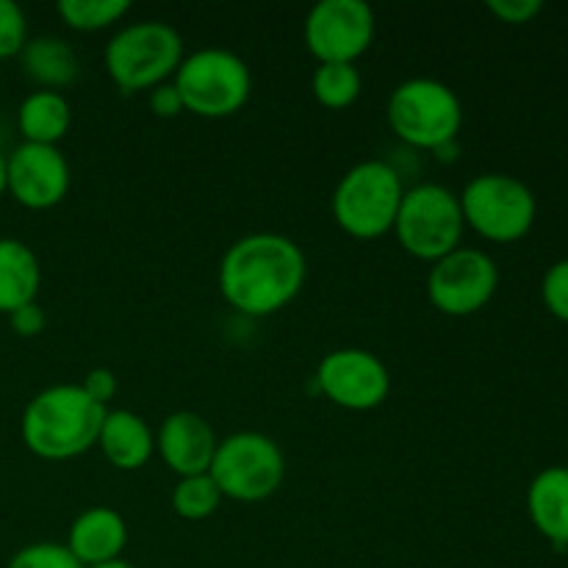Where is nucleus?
Wrapping results in <instances>:
<instances>
[{
  "label": "nucleus",
  "instance_id": "obj_1",
  "mask_svg": "<svg viewBox=\"0 0 568 568\" xmlns=\"http://www.w3.org/2000/svg\"><path fill=\"white\" fill-rule=\"evenodd\" d=\"M308 261L283 233H250L236 239L220 261V292L244 316H272L303 292Z\"/></svg>",
  "mask_w": 568,
  "mask_h": 568
},
{
  "label": "nucleus",
  "instance_id": "obj_2",
  "mask_svg": "<svg viewBox=\"0 0 568 568\" xmlns=\"http://www.w3.org/2000/svg\"><path fill=\"white\" fill-rule=\"evenodd\" d=\"M109 410L81 383H59L28 399L20 419L22 444L42 460H70L98 447Z\"/></svg>",
  "mask_w": 568,
  "mask_h": 568
},
{
  "label": "nucleus",
  "instance_id": "obj_3",
  "mask_svg": "<svg viewBox=\"0 0 568 568\" xmlns=\"http://www.w3.org/2000/svg\"><path fill=\"white\" fill-rule=\"evenodd\" d=\"M386 120L394 136L416 150H442L458 142L464 125L460 98L436 78H408L392 92Z\"/></svg>",
  "mask_w": 568,
  "mask_h": 568
},
{
  "label": "nucleus",
  "instance_id": "obj_4",
  "mask_svg": "<svg viewBox=\"0 0 568 568\" xmlns=\"http://www.w3.org/2000/svg\"><path fill=\"white\" fill-rule=\"evenodd\" d=\"M403 197V178L388 161H361L338 181L333 216L353 239H381L394 231Z\"/></svg>",
  "mask_w": 568,
  "mask_h": 568
},
{
  "label": "nucleus",
  "instance_id": "obj_5",
  "mask_svg": "<svg viewBox=\"0 0 568 568\" xmlns=\"http://www.w3.org/2000/svg\"><path fill=\"white\" fill-rule=\"evenodd\" d=\"M103 59L120 92H144L172 81L183 61V39L170 22H133L111 37Z\"/></svg>",
  "mask_w": 568,
  "mask_h": 568
},
{
  "label": "nucleus",
  "instance_id": "obj_6",
  "mask_svg": "<svg viewBox=\"0 0 568 568\" xmlns=\"http://www.w3.org/2000/svg\"><path fill=\"white\" fill-rule=\"evenodd\" d=\"M172 83L181 92L186 111L209 120L233 116L253 92L247 61L225 48H200L192 55H183Z\"/></svg>",
  "mask_w": 568,
  "mask_h": 568
},
{
  "label": "nucleus",
  "instance_id": "obj_7",
  "mask_svg": "<svg viewBox=\"0 0 568 568\" xmlns=\"http://www.w3.org/2000/svg\"><path fill=\"white\" fill-rule=\"evenodd\" d=\"M458 200L466 225L488 242H519L530 233L538 216V200L532 189L505 172L471 178Z\"/></svg>",
  "mask_w": 568,
  "mask_h": 568
},
{
  "label": "nucleus",
  "instance_id": "obj_8",
  "mask_svg": "<svg viewBox=\"0 0 568 568\" xmlns=\"http://www.w3.org/2000/svg\"><path fill=\"white\" fill-rule=\"evenodd\" d=\"M466 222L458 194L442 183H419L405 189L394 233L405 253L422 261H438L460 247Z\"/></svg>",
  "mask_w": 568,
  "mask_h": 568
},
{
  "label": "nucleus",
  "instance_id": "obj_9",
  "mask_svg": "<svg viewBox=\"0 0 568 568\" xmlns=\"http://www.w3.org/2000/svg\"><path fill=\"white\" fill-rule=\"evenodd\" d=\"M209 475L222 497L236 503H261L283 486L286 458L270 436L242 430L216 444Z\"/></svg>",
  "mask_w": 568,
  "mask_h": 568
},
{
  "label": "nucleus",
  "instance_id": "obj_10",
  "mask_svg": "<svg viewBox=\"0 0 568 568\" xmlns=\"http://www.w3.org/2000/svg\"><path fill=\"white\" fill-rule=\"evenodd\" d=\"M499 286L497 261L477 247H458L433 261L427 297L447 316H471L486 308Z\"/></svg>",
  "mask_w": 568,
  "mask_h": 568
},
{
  "label": "nucleus",
  "instance_id": "obj_11",
  "mask_svg": "<svg viewBox=\"0 0 568 568\" xmlns=\"http://www.w3.org/2000/svg\"><path fill=\"white\" fill-rule=\"evenodd\" d=\"M375 11L364 0H322L305 17V44L320 64H355L375 39Z\"/></svg>",
  "mask_w": 568,
  "mask_h": 568
},
{
  "label": "nucleus",
  "instance_id": "obj_12",
  "mask_svg": "<svg viewBox=\"0 0 568 568\" xmlns=\"http://www.w3.org/2000/svg\"><path fill=\"white\" fill-rule=\"evenodd\" d=\"M316 386L331 403L347 410H372L392 392L388 366L361 347L333 349L316 366Z\"/></svg>",
  "mask_w": 568,
  "mask_h": 568
},
{
  "label": "nucleus",
  "instance_id": "obj_13",
  "mask_svg": "<svg viewBox=\"0 0 568 568\" xmlns=\"http://www.w3.org/2000/svg\"><path fill=\"white\" fill-rule=\"evenodd\" d=\"M70 164L53 144L22 142L9 155V194L26 209H55L70 192Z\"/></svg>",
  "mask_w": 568,
  "mask_h": 568
},
{
  "label": "nucleus",
  "instance_id": "obj_14",
  "mask_svg": "<svg viewBox=\"0 0 568 568\" xmlns=\"http://www.w3.org/2000/svg\"><path fill=\"white\" fill-rule=\"evenodd\" d=\"M216 433L194 410H175L166 416L155 436V449L164 458L166 469L178 477L205 475L216 455Z\"/></svg>",
  "mask_w": 568,
  "mask_h": 568
},
{
  "label": "nucleus",
  "instance_id": "obj_15",
  "mask_svg": "<svg viewBox=\"0 0 568 568\" xmlns=\"http://www.w3.org/2000/svg\"><path fill=\"white\" fill-rule=\"evenodd\" d=\"M125 544L128 525L120 510L98 505V508H87L72 521L64 547L83 568H92L120 560Z\"/></svg>",
  "mask_w": 568,
  "mask_h": 568
},
{
  "label": "nucleus",
  "instance_id": "obj_16",
  "mask_svg": "<svg viewBox=\"0 0 568 568\" xmlns=\"http://www.w3.org/2000/svg\"><path fill=\"white\" fill-rule=\"evenodd\" d=\"M527 514L555 549L568 547V466H549L532 477Z\"/></svg>",
  "mask_w": 568,
  "mask_h": 568
},
{
  "label": "nucleus",
  "instance_id": "obj_17",
  "mask_svg": "<svg viewBox=\"0 0 568 568\" xmlns=\"http://www.w3.org/2000/svg\"><path fill=\"white\" fill-rule=\"evenodd\" d=\"M98 447L111 466L122 471H136L153 458L155 433L133 410H109L100 427Z\"/></svg>",
  "mask_w": 568,
  "mask_h": 568
},
{
  "label": "nucleus",
  "instance_id": "obj_18",
  "mask_svg": "<svg viewBox=\"0 0 568 568\" xmlns=\"http://www.w3.org/2000/svg\"><path fill=\"white\" fill-rule=\"evenodd\" d=\"M42 286V266L37 253L20 239H0V314H14L37 303Z\"/></svg>",
  "mask_w": 568,
  "mask_h": 568
},
{
  "label": "nucleus",
  "instance_id": "obj_19",
  "mask_svg": "<svg viewBox=\"0 0 568 568\" xmlns=\"http://www.w3.org/2000/svg\"><path fill=\"white\" fill-rule=\"evenodd\" d=\"M22 72L37 83L39 89H59L70 87L78 78V55L61 37H33L28 39L26 48L20 50Z\"/></svg>",
  "mask_w": 568,
  "mask_h": 568
},
{
  "label": "nucleus",
  "instance_id": "obj_20",
  "mask_svg": "<svg viewBox=\"0 0 568 568\" xmlns=\"http://www.w3.org/2000/svg\"><path fill=\"white\" fill-rule=\"evenodd\" d=\"M72 122V109L67 98L53 89H37L28 94L17 111V128L28 144H59Z\"/></svg>",
  "mask_w": 568,
  "mask_h": 568
},
{
  "label": "nucleus",
  "instance_id": "obj_21",
  "mask_svg": "<svg viewBox=\"0 0 568 568\" xmlns=\"http://www.w3.org/2000/svg\"><path fill=\"white\" fill-rule=\"evenodd\" d=\"M311 87L325 109H347L358 100L364 81L355 64H320Z\"/></svg>",
  "mask_w": 568,
  "mask_h": 568
},
{
  "label": "nucleus",
  "instance_id": "obj_22",
  "mask_svg": "<svg viewBox=\"0 0 568 568\" xmlns=\"http://www.w3.org/2000/svg\"><path fill=\"white\" fill-rule=\"evenodd\" d=\"M222 494L216 488V483L211 480V475H194V477H181L178 486L172 488V508L181 519L186 521H203L209 516H214V510L220 508Z\"/></svg>",
  "mask_w": 568,
  "mask_h": 568
},
{
  "label": "nucleus",
  "instance_id": "obj_23",
  "mask_svg": "<svg viewBox=\"0 0 568 568\" xmlns=\"http://www.w3.org/2000/svg\"><path fill=\"white\" fill-rule=\"evenodd\" d=\"M55 11L75 31H100L120 22L131 11V3L128 0H61Z\"/></svg>",
  "mask_w": 568,
  "mask_h": 568
},
{
  "label": "nucleus",
  "instance_id": "obj_24",
  "mask_svg": "<svg viewBox=\"0 0 568 568\" xmlns=\"http://www.w3.org/2000/svg\"><path fill=\"white\" fill-rule=\"evenodd\" d=\"M6 568H83L64 544L39 541L17 549Z\"/></svg>",
  "mask_w": 568,
  "mask_h": 568
},
{
  "label": "nucleus",
  "instance_id": "obj_25",
  "mask_svg": "<svg viewBox=\"0 0 568 568\" xmlns=\"http://www.w3.org/2000/svg\"><path fill=\"white\" fill-rule=\"evenodd\" d=\"M28 42L26 11L14 0H0V61L14 59Z\"/></svg>",
  "mask_w": 568,
  "mask_h": 568
},
{
  "label": "nucleus",
  "instance_id": "obj_26",
  "mask_svg": "<svg viewBox=\"0 0 568 568\" xmlns=\"http://www.w3.org/2000/svg\"><path fill=\"white\" fill-rule=\"evenodd\" d=\"M541 297L549 314L568 325V258L549 266L541 281Z\"/></svg>",
  "mask_w": 568,
  "mask_h": 568
},
{
  "label": "nucleus",
  "instance_id": "obj_27",
  "mask_svg": "<svg viewBox=\"0 0 568 568\" xmlns=\"http://www.w3.org/2000/svg\"><path fill=\"white\" fill-rule=\"evenodd\" d=\"M486 9L508 26H525L541 14V0H488Z\"/></svg>",
  "mask_w": 568,
  "mask_h": 568
},
{
  "label": "nucleus",
  "instance_id": "obj_28",
  "mask_svg": "<svg viewBox=\"0 0 568 568\" xmlns=\"http://www.w3.org/2000/svg\"><path fill=\"white\" fill-rule=\"evenodd\" d=\"M148 103H150V111H153L155 116H161V120H170V116H178L181 111H186L181 92H178L172 81L159 83V87L150 89Z\"/></svg>",
  "mask_w": 568,
  "mask_h": 568
},
{
  "label": "nucleus",
  "instance_id": "obj_29",
  "mask_svg": "<svg viewBox=\"0 0 568 568\" xmlns=\"http://www.w3.org/2000/svg\"><path fill=\"white\" fill-rule=\"evenodd\" d=\"M9 322H11V331H14L17 336L31 338V336H39V333L44 331V325H48V316H44L42 305L28 303V305H22V308H17L14 314H9Z\"/></svg>",
  "mask_w": 568,
  "mask_h": 568
},
{
  "label": "nucleus",
  "instance_id": "obj_30",
  "mask_svg": "<svg viewBox=\"0 0 568 568\" xmlns=\"http://www.w3.org/2000/svg\"><path fill=\"white\" fill-rule=\"evenodd\" d=\"M81 388L94 399V403L105 408L116 394V375L111 369H105V366H98V369H92L83 377Z\"/></svg>",
  "mask_w": 568,
  "mask_h": 568
},
{
  "label": "nucleus",
  "instance_id": "obj_31",
  "mask_svg": "<svg viewBox=\"0 0 568 568\" xmlns=\"http://www.w3.org/2000/svg\"><path fill=\"white\" fill-rule=\"evenodd\" d=\"M9 192V155L0 150V197Z\"/></svg>",
  "mask_w": 568,
  "mask_h": 568
},
{
  "label": "nucleus",
  "instance_id": "obj_32",
  "mask_svg": "<svg viewBox=\"0 0 568 568\" xmlns=\"http://www.w3.org/2000/svg\"><path fill=\"white\" fill-rule=\"evenodd\" d=\"M92 568H136L133 564H128V560H111V564H103V566H92Z\"/></svg>",
  "mask_w": 568,
  "mask_h": 568
}]
</instances>
